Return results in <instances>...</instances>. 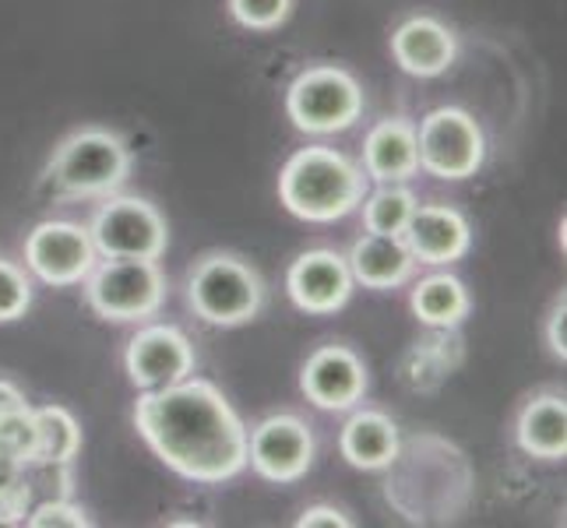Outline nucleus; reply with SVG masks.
<instances>
[{
    "mask_svg": "<svg viewBox=\"0 0 567 528\" xmlns=\"http://www.w3.org/2000/svg\"><path fill=\"white\" fill-rule=\"evenodd\" d=\"M134 429L169 473L190 483H226L247 468V426L219 387L205 377L142 391Z\"/></svg>",
    "mask_w": 567,
    "mask_h": 528,
    "instance_id": "1",
    "label": "nucleus"
},
{
    "mask_svg": "<svg viewBox=\"0 0 567 528\" xmlns=\"http://www.w3.org/2000/svg\"><path fill=\"white\" fill-rule=\"evenodd\" d=\"M370 180L346 152L307 145L292 152L279 173V201L303 222H336L357 211Z\"/></svg>",
    "mask_w": 567,
    "mask_h": 528,
    "instance_id": "2",
    "label": "nucleus"
},
{
    "mask_svg": "<svg viewBox=\"0 0 567 528\" xmlns=\"http://www.w3.org/2000/svg\"><path fill=\"white\" fill-rule=\"evenodd\" d=\"M134 169L131 145L110 127H82L53 148L43 184L61 201H85L116 194Z\"/></svg>",
    "mask_w": 567,
    "mask_h": 528,
    "instance_id": "3",
    "label": "nucleus"
},
{
    "mask_svg": "<svg viewBox=\"0 0 567 528\" xmlns=\"http://www.w3.org/2000/svg\"><path fill=\"white\" fill-rule=\"evenodd\" d=\"M187 303L212 328H240L261 314L265 282L250 261L215 250L187 271Z\"/></svg>",
    "mask_w": 567,
    "mask_h": 528,
    "instance_id": "4",
    "label": "nucleus"
},
{
    "mask_svg": "<svg viewBox=\"0 0 567 528\" xmlns=\"http://www.w3.org/2000/svg\"><path fill=\"white\" fill-rule=\"evenodd\" d=\"M82 286L92 314L113 324L152 321L163 310L169 292L159 261L145 258H100Z\"/></svg>",
    "mask_w": 567,
    "mask_h": 528,
    "instance_id": "5",
    "label": "nucleus"
},
{
    "mask_svg": "<svg viewBox=\"0 0 567 528\" xmlns=\"http://www.w3.org/2000/svg\"><path fill=\"white\" fill-rule=\"evenodd\" d=\"M367 106V95L339 64H315L300 71L286 89V113L303 134H342L353 127Z\"/></svg>",
    "mask_w": 567,
    "mask_h": 528,
    "instance_id": "6",
    "label": "nucleus"
},
{
    "mask_svg": "<svg viewBox=\"0 0 567 528\" xmlns=\"http://www.w3.org/2000/svg\"><path fill=\"white\" fill-rule=\"evenodd\" d=\"M89 232L100 258L159 261L169 247V226L163 211L138 194H106L92 215Z\"/></svg>",
    "mask_w": 567,
    "mask_h": 528,
    "instance_id": "7",
    "label": "nucleus"
},
{
    "mask_svg": "<svg viewBox=\"0 0 567 528\" xmlns=\"http://www.w3.org/2000/svg\"><path fill=\"white\" fill-rule=\"evenodd\" d=\"M420 169L437 180H468L486 159V138L480 121L462 106L430 110L416 127Z\"/></svg>",
    "mask_w": 567,
    "mask_h": 528,
    "instance_id": "8",
    "label": "nucleus"
},
{
    "mask_svg": "<svg viewBox=\"0 0 567 528\" xmlns=\"http://www.w3.org/2000/svg\"><path fill=\"white\" fill-rule=\"evenodd\" d=\"M25 271L53 289L82 286L89 271L100 265V250L92 244L89 226L68 219H47L32 226L25 237Z\"/></svg>",
    "mask_w": 567,
    "mask_h": 528,
    "instance_id": "9",
    "label": "nucleus"
},
{
    "mask_svg": "<svg viewBox=\"0 0 567 528\" xmlns=\"http://www.w3.org/2000/svg\"><path fill=\"white\" fill-rule=\"evenodd\" d=\"M247 465L261 479L289 486L315 465V429L292 413H276L247 429Z\"/></svg>",
    "mask_w": 567,
    "mask_h": 528,
    "instance_id": "10",
    "label": "nucleus"
},
{
    "mask_svg": "<svg viewBox=\"0 0 567 528\" xmlns=\"http://www.w3.org/2000/svg\"><path fill=\"white\" fill-rule=\"evenodd\" d=\"M198 352L177 324H142L124 349V370L138 391L177 384L194 374Z\"/></svg>",
    "mask_w": 567,
    "mask_h": 528,
    "instance_id": "11",
    "label": "nucleus"
},
{
    "mask_svg": "<svg viewBox=\"0 0 567 528\" xmlns=\"http://www.w3.org/2000/svg\"><path fill=\"white\" fill-rule=\"evenodd\" d=\"M300 391L324 413H349L367 395V366L342 342L318 345L300 370Z\"/></svg>",
    "mask_w": 567,
    "mask_h": 528,
    "instance_id": "12",
    "label": "nucleus"
},
{
    "mask_svg": "<svg viewBox=\"0 0 567 528\" xmlns=\"http://www.w3.org/2000/svg\"><path fill=\"white\" fill-rule=\"evenodd\" d=\"M353 271H349V261L342 258L339 250H303L297 261L289 265L286 271V292L289 300L297 303L303 314L315 318H328L342 310L353 297Z\"/></svg>",
    "mask_w": 567,
    "mask_h": 528,
    "instance_id": "13",
    "label": "nucleus"
},
{
    "mask_svg": "<svg viewBox=\"0 0 567 528\" xmlns=\"http://www.w3.org/2000/svg\"><path fill=\"white\" fill-rule=\"evenodd\" d=\"M402 240L416 265H455L473 247V226L452 205H416L413 219L402 229Z\"/></svg>",
    "mask_w": 567,
    "mask_h": 528,
    "instance_id": "14",
    "label": "nucleus"
},
{
    "mask_svg": "<svg viewBox=\"0 0 567 528\" xmlns=\"http://www.w3.org/2000/svg\"><path fill=\"white\" fill-rule=\"evenodd\" d=\"M458 39L434 14H413L391 32V61L413 77H437L455 64Z\"/></svg>",
    "mask_w": 567,
    "mask_h": 528,
    "instance_id": "15",
    "label": "nucleus"
},
{
    "mask_svg": "<svg viewBox=\"0 0 567 528\" xmlns=\"http://www.w3.org/2000/svg\"><path fill=\"white\" fill-rule=\"evenodd\" d=\"M363 173L374 184H405L420 173L416 124L405 116H384L363 138Z\"/></svg>",
    "mask_w": 567,
    "mask_h": 528,
    "instance_id": "16",
    "label": "nucleus"
},
{
    "mask_svg": "<svg viewBox=\"0 0 567 528\" xmlns=\"http://www.w3.org/2000/svg\"><path fill=\"white\" fill-rule=\"evenodd\" d=\"M399 426L381 408H357L339 434L342 458L353 468H363V473L391 468L399 458Z\"/></svg>",
    "mask_w": 567,
    "mask_h": 528,
    "instance_id": "17",
    "label": "nucleus"
},
{
    "mask_svg": "<svg viewBox=\"0 0 567 528\" xmlns=\"http://www.w3.org/2000/svg\"><path fill=\"white\" fill-rule=\"evenodd\" d=\"M353 282L363 289H399L413 279L416 258L409 253L402 237H378V232H363V237L346 253Z\"/></svg>",
    "mask_w": 567,
    "mask_h": 528,
    "instance_id": "18",
    "label": "nucleus"
},
{
    "mask_svg": "<svg viewBox=\"0 0 567 528\" xmlns=\"http://www.w3.org/2000/svg\"><path fill=\"white\" fill-rule=\"evenodd\" d=\"M515 437L525 455L560 462L567 455V402L560 391H543L522 405Z\"/></svg>",
    "mask_w": 567,
    "mask_h": 528,
    "instance_id": "19",
    "label": "nucleus"
},
{
    "mask_svg": "<svg viewBox=\"0 0 567 528\" xmlns=\"http://www.w3.org/2000/svg\"><path fill=\"white\" fill-rule=\"evenodd\" d=\"M413 314L426 324V328H455L468 318L473 310V300H468V289L462 279L447 276V271H434L413 286Z\"/></svg>",
    "mask_w": 567,
    "mask_h": 528,
    "instance_id": "20",
    "label": "nucleus"
},
{
    "mask_svg": "<svg viewBox=\"0 0 567 528\" xmlns=\"http://www.w3.org/2000/svg\"><path fill=\"white\" fill-rule=\"evenodd\" d=\"M35 413V452L29 465H71L82 452V423L64 405H39Z\"/></svg>",
    "mask_w": 567,
    "mask_h": 528,
    "instance_id": "21",
    "label": "nucleus"
},
{
    "mask_svg": "<svg viewBox=\"0 0 567 528\" xmlns=\"http://www.w3.org/2000/svg\"><path fill=\"white\" fill-rule=\"evenodd\" d=\"M416 194L405 184H378L374 190L363 194V229L378 232V237H402V229L409 226L416 211Z\"/></svg>",
    "mask_w": 567,
    "mask_h": 528,
    "instance_id": "22",
    "label": "nucleus"
},
{
    "mask_svg": "<svg viewBox=\"0 0 567 528\" xmlns=\"http://www.w3.org/2000/svg\"><path fill=\"white\" fill-rule=\"evenodd\" d=\"M29 507H32L29 465H18L0 455V525H25Z\"/></svg>",
    "mask_w": 567,
    "mask_h": 528,
    "instance_id": "23",
    "label": "nucleus"
},
{
    "mask_svg": "<svg viewBox=\"0 0 567 528\" xmlns=\"http://www.w3.org/2000/svg\"><path fill=\"white\" fill-rule=\"evenodd\" d=\"M32 452H35V413L25 402L0 416V455L18 465H29Z\"/></svg>",
    "mask_w": 567,
    "mask_h": 528,
    "instance_id": "24",
    "label": "nucleus"
},
{
    "mask_svg": "<svg viewBox=\"0 0 567 528\" xmlns=\"http://www.w3.org/2000/svg\"><path fill=\"white\" fill-rule=\"evenodd\" d=\"M226 11L247 32H276L289 22L292 0H226Z\"/></svg>",
    "mask_w": 567,
    "mask_h": 528,
    "instance_id": "25",
    "label": "nucleus"
},
{
    "mask_svg": "<svg viewBox=\"0 0 567 528\" xmlns=\"http://www.w3.org/2000/svg\"><path fill=\"white\" fill-rule=\"evenodd\" d=\"M32 307V279L29 271L0 253V324L25 318Z\"/></svg>",
    "mask_w": 567,
    "mask_h": 528,
    "instance_id": "26",
    "label": "nucleus"
},
{
    "mask_svg": "<svg viewBox=\"0 0 567 528\" xmlns=\"http://www.w3.org/2000/svg\"><path fill=\"white\" fill-rule=\"evenodd\" d=\"M25 525L29 528H89L92 518L85 507H78L68 497H47L43 504L29 507Z\"/></svg>",
    "mask_w": 567,
    "mask_h": 528,
    "instance_id": "27",
    "label": "nucleus"
},
{
    "mask_svg": "<svg viewBox=\"0 0 567 528\" xmlns=\"http://www.w3.org/2000/svg\"><path fill=\"white\" fill-rule=\"evenodd\" d=\"M297 525L300 528H353V518L336 504H310L300 511Z\"/></svg>",
    "mask_w": 567,
    "mask_h": 528,
    "instance_id": "28",
    "label": "nucleus"
},
{
    "mask_svg": "<svg viewBox=\"0 0 567 528\" xmlns=\"http://www.w3.org/2000/svg\"><path fill=\"white\" fill-rule=\"evenodd\" d=\"M543 331H546V345H550V352L564 363L567 360V303H564V292L554 300Z\"/></svg>",
    "mask_w": 567,
    "mask_h": 528,
    "instance_id": "29",
    "label": "nucleus"
},
{
    "mask_svg": "<svg viewBox=\"0 0 567 528\" xmlns=\"http://www.w3.org/2000/svg\"><path fill=\"white\" fill-rule=\"evenodd\" d=\"M25 402H29L25 391L18 387L14 381H0V416L11 413V408H18V405H25Z\"/></svg>",
    "mask_w": 567,
    "mask_h": 528,
    "instance_id": "30",
    "label": "nucleus"
}]
</instances>
